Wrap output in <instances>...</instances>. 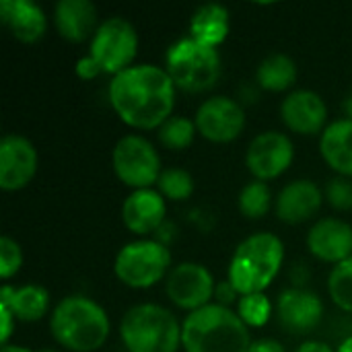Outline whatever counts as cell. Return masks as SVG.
<instances>
[{"label":"cell","mask_w":352,"mask_h":352,"mask_svg":"<svg viewBox=\"0 0 352 352\" xmlns=\"http://www.w3.org/2000/svg\"><path fill=\"white\" fill-rule=\"evenodd\" d=\"M196 128L198 134L214 144H229L237 140L245 130V111L243 107L225 95H214L202 101L196 109Z\"/></svg>","instance_id":"11"},{"label":"cell","mask_w":352,"mask_h":352,"mask_svg":"<svg viewBox=\"0 0 352 352\" xmlns=\"http://www.w3.org/2000/svg\"><path fill=\"white\" fill-rule=\"evenodd\" d=\"M165 293L177 309L192 314L210 305L217 293V283L206 266L198 262H182L167 274Z\"/></svg>","instance_id":"10"},{"label":"cell","mask_w":352,"mask_h":352,"mask_svg":"<svg viewBox=\"0 0 352 352\" xmlns=\"http://www.w3.org/2000/svg\"><path fill=\"white\" fill-rule=\"evenodd\" d=\"M324 190V200L338 212L352 210V179L334 175L332 179L326 182Z\"/></svg>","instance_id":"30"},{"label":"cell","mask_w":352,"mask_h":352,"mask_svg":"<svg viewBox=\"0 0 352 352\" xmlns=\"http://www.w3.org/2000/svg\"><path fill=\"white\" fill-rule=\"evenodd\" d=\"M111 167L116 177L132 192L157 186L163 173L155 144L140 134H128L116 142L111 151Z\"/></svg>","instance_id":"8"},{"label":"cell","mask_w":352,"mask_h":352,"mask_svg":"<svg viewBox=\"0 0 352 352\" xmlns=\"http://www.w3.org/2000/svg\"><path fill=\"white\" fill-rule=\"evenodd\" d=\"M167 200L157 192V188L134 190L126 196L122 204L124 227L138 237H146L165 225Z\"/></svg>","instance_id":"18"},{"label":"cell","mask_w":352,"mask_h":352,"mask_svg":"<svg viewBox=\"0 0 352 352\" xmlns=\"http://www.w3.org/2000/svg\"><path fill=\"white\" fill-rule=\"evenodd\" d=\"M99 25L97 8L89 0H60L54 6V27L70 43L93 39Z\"/></svg>","instance_id":"20"},{"label":"cell","mask_w":352,"mask_h":352,"mask_svg":"<svg viewBox=\"0 0 352 352\" xmlns=\"http://www.w3.org/2000/svg\"><path fill=\"white\" fill-rule=\"evenodd\" d=\"M320 155L324 163L342 177L352 179V122L336 120L320 134Z\"/></svg>","instance_id":"22"},{"label":"cell","mask_w":352,"mask_h":352,"mask_svg":"<svg viewBox=\"0 0 352 352\" xmlns=\"http://www.w3.org/2000/svg\"><path fill=\"white\" fill-rule=\"evenodd\" d=\"M229 31H231V14L223 4H204L196 8L188 23V37L214 50L227 41Z\"/></svg>","instance_id":"23"},{"label":"cell","mask_w":352,"mask_h":352,"mask_svg":"<svg viewBox=\"0 0 352 352\" xmlns=\"http://www.w3.org/2000/svg\"><path fill=\"white\" fill-rule=\"evenodd\" d=\"M177 91L206 93L221 78V54L214 47L202 45L192 37H182L167 47L165 66Z\"/></svg>","instance_id":"6"},{"label":"cell","mask_w":352,"mask_h":352,"mask_svg":"<svg viewBox=\"0 0 352 352\" xmlns=\"http://www.w3.org/2000/svg\"><path fill=\"white\" fill-rule=\"evenodd\" d=\"M214 297H217V303H219V305L229 307V305L237 303L241 295L233 289V285H231L229 280H225V283L217 285V293H214Z\"/></svg>","instance_id":"34"},{"label":"cell","mask_w":352,"mask_h":352,"mask_svg":"<svg viewBox=\"0 0 352 352\" xmlns=\"http://www.w3.org/2000/svg\"><path fill=\"white\" fill-rule=\"evenodd\" d=\"M328 293L338 309L352 314V258L332 266L328 276Z\"/></svg>","instance_id":"28"},{"label":"cell","mask_w":352,"mask_h":352,"mask_svg":"<svg viewBox=\"0 0 352 352\" xmlns=\"http://www.w3.org/2000/svg\"><path fill=\"white\" fill-rule=\"evenodd\" d=\"M295 161V146L293 140L278 132L268 130L258 134L245 153V167L258 182H272L287 173Z\"/></svg>","instance_id":"12"},{"label":"cell","mask_w":352,"mask_h":352,"mask_svg":"<svg viewBox=\"0 0 352 352\" xmlns=\"http://www.w3.org/2000/svg\"><path fill=\"white\" fill-rule=\"evenodd\" d=\"M37 352H58V351H54V349H41V351H37Z\"/></svg>","instance_id":"40"},{"label":"cell","mask_w":352,"mask_h":352,"mask_svg":"<svg viewBox=\"0 0 352 352\" xmlns=\"http://www.w3.org/2000/svg\"><path fill=\"white\" fill-rule=\"evenodd\" d=\"M285 262V243L274 233H254L233 252L227 280L239 295L264 293L280 274Z\"/></svg>","instance_id":"4"},{"label":"cell","mask_w":352,"mask_h":352,"mask_svg":"<svg viewBox=\"0 0 352 352\" xmlns=\"http://www.w3.org/2000/svg\"><path fill=\"white\" fill-rule=\"evenodd\" d=\"M248 352H287L285 346L274 340V338H260V340H254L250 351Z\"/></svg>","instance_id":"35"},{"label":"cell","mask_w":352,"mask_h":352,"mask_svg":"<svg viewBox=\"0 0 352 352\" xmlns=\"http://www.w3.org/2000/svg\"><path fill=\"white\" fill-rule=\"evenodd\" d=\"M295 352H336L332 351L326 342H320V340H307V342H303L299 349Z\"/></svg>","instance_id":"36"},{"label":"cell","mask_w":352,"mask_h":352,"mask_svg":"<svg viewBox=\"0 0 352 352\" xmlns=\"http://www.w3.org/2000/svg\"><path fill=\"white\" fill-rule=\"evenodd\" d=\"M120 340L128 352H177L182 349V324L163 305L138 303L124 314Z\"/></svg>","instance_id":"5"},{"label":"cell","mask_w":352,"mask_h":352,"mask_svg":"<svg viewBox=\"0 0 352 352\" xmlns=\"http://www.w3.org/2000/svg\"><path fill=\"white\" fill-rule=\"evenodd\" d=\"M237 316L248 328H264L274 316V305L264 293L241 295L237 301Z\"/></svg>","instance_id":"29"},{"label":"cell","mask_w":352,"mask_h":352,"mask_svg":"<svg viewBox=\"0 0 352 352\" xmlns=\"http://www.w3.org/2000/svg\"><path fill=\"white\" fill-rule=\"evenodd\" d=\"M116 278L136 291L159 285L171 272V252L163 241L136 239L126 243L113 260Z\"/></svg>","instance_id":"7"},{"label":"cell","mask_w":352,"mask_h":352,"mask_svg":"<svg viewBox=\"0 0 352 352\" xmlns=\"http://www.w3.org/2000/svg\"><path fill=\"white\" fill-rule=\"evenodd\" d=\"M74 72H76V76H78L80 80H93V78H97L99 74H103L101 68H99V64H97L91 56L78 58V60H76V66H74Z\"/></svg>","instance_id":"32"},{"label":"cell","mask_w":352,"mask_h":352,"mask_svg":"<svg viewBox=\"0 0 352 352\" xmlns=\"http://www.w3.org/2000/svg\"><path fill=\"white\" fill-rule=\"evenodd\" d=\"M324 202V190L316 182L295 179L276 194L274 214L285 225H301L316 219Z\"/></svg>","instance_id":"17"},{"label":"cell","mask_w":352,"mask_h":352,"mask_svg":"<svg viewBox=\"0 0 352 352\" xmlns=\"http://www.w3.org/2000/svg\"><path fill=\"white\" fill-rule=\"evenodd\" d=\"M274 314L289 334H309L324 318V303L311 291L287 289L278 295Z\"/></svg>","instance_id":"16"},{"label":"cell","mask_w":352,"mask_h":352,"mask_svg":"<svg viewBox=\"0 0 352 352\" xmlns=\"http://www.w3.org/2000/svg\"><path fill=\"white\" fill-rule=\"evenodd\" d=\"M138 54V33L136 27L124 16H109L97 27L89 56L99 64L103 74H120L134 66Z\"/></svg>","instance_id":"9"},{"label":"cell","mask_w":352,"mask_h":352,"mask_svg":"<svg viewBox=\"0 0 352 352\" xmlns=\"http://www.w3.org/2000/svg\"><path fill=\"white\" fill-rule=\"evenodd\" d=\"M237 208L250 221L264 219L270 212V208H274V198H272L268 184L258 182V179L245 184L237 196Z\"/></svg>","instance_id":"25"},{"label":"cell","mask_w":352,"mask_h":352,"mask_svg":"<svg viewBox=\"0 0 352 352\" xmlns=\"http://www.w3.org/2000/svg\"><path fill=\"white\" fill-rule=\"evenodd\" d=\"M0 318H2V328H0V342L2 346L10 344V336L14 332V326H16V320L12 316V311L4 305H0Z\"/></svg>","instance_id":"33"},{"label":"cell","mask_w":352,"mask_h":352,"mask_svg":"<svg viewBox=\"0 0 352 352\" xmlns=\"http://www.w3.org/2000/svg\"><path fill=\"white\" fill-rule=\"evenodd\" d=\"M0 21L21 43H37L47 31L45 10L31 0H0Z\"/></svg>","instance_id":"19"},{"label":"cell","mask_w":352,"mask_h":352,"mask_svg":"<svg viewBox=\"0 0 352 352\" xmlns=\"http://www.w3.org/2000/svg\"><path fill=\"white\" fill-rule=\"evenodd\" d=\"M21 268H23L21 245L8 235L0 237V276L4 280H10Z\"/></svg>","instance_id":"31"},{"label":"cell","mask_w":352,"mask_h":352,"mask_svg":"<svg viewBox=\"0 0 352 352\" xmlns=\"http://www.w3.org/2000/svg\"><path fill=\"white\" fill-rule=\"evenodd\" d=\"M157 192L171 202H186L194 196L196 190V182L190 175V171L179 169V167H169L163 169L159 182H157Z\"/></svg>","instance_id":"27"},{"label":"cell","mask_w":352,"mask_h":352,"mask_svg":"<svg viewBox=\"0 0 352 352\" xmlns=\"http://www.w3.org/2000/svg\"><path fill=\"white\" fill-rule=\"evenodd\" d=\"M342 111H344V120L352 122V91L342 99Z\"/></svg>","instance_id":"37"},{"label":"cell","mask_w":352,"mask_h":352,"mask_svg":"<svg viewBox=\"0 0 352 352\" xmlns=\"http://www.w3.org/2000/svg\"><path fill=\"white\" fill-rule=\"evenodd\" d=\"M252 342L237 311L219 303L192 311L182 322L184 352H248Z\"/></svg>","instance_id":"3"},{"label":"cell","mask_w":352,"mask_h":352,"mask_svg":"<svg viewBox=\"0 0 352 352\" xmlns=\"http://www.w3.org/2000/svg\"><path fill=\"white\" fill-rule=\"evenodd\" d=\"M39 167L35 144L21 134H6L0 142V188L19 192L27 188Z\"/></svg>","instance_id":"13"},{"label":"cell","mask_w":352,"mask_h":352,"mask_svg":"<svg viewBox=\"0 0 352 352\" xmlns=\"http://www.w3.org/2000/svg\"><path fill=\"white\" fill-rule=\"evenodd\" d=\"M50 291L41 285H4L0 289V305L8 307L16 322L31 324L43 320L50 311Z\"/></svg>","instance_id":"21"},{"label":"cell","mask_w":352,"mask_h":352,"mask_svg":"<svg viewBox=\"0 0 352 352\" xmlns=\"http://www.w3.org/2000/svg\"><path fill=\"white\" fill-rule=\"evenodd\" d=\"M54 340L70 352H95L109 338L111 322L107 311L91 297L70 295L56 303L50 316Z\"/></svg>","instance_id":"2"},{"label":"cell","mask_w":352,"mask_h":352,"mask_svg":"<svg viewBox=\"0 0 352 352\" xmlns=\"http://www.w3.org/2000/svg\"><path fill=\"white\" fill-rule=\"evenodd\" d=\"M297 76H299L297 64L287 54H272L264 58L256 68V82L260 89L268 93H285L293 89Z\"/></svg>","instance_id":"24"},{"label":"cell","mask_w":352,"mask_h":352,"mask_svg":"<svg viewBox=\"0 0 352 352\" xmlns=\"http://www.w3.org/2000/svg\"><path fill=\"white\" fill-rule=\"evenodd\" d=\"M175 93L171 76L157 64H134L107 87L111 109L134 130H159L173 116Z\"/></svg>","instance_id":"1"},{"label":"cell","mask_w":352,"mask_h":352,"mask_svg":"<svg viewBox=\"0 0 352 352\" xmlns=\"http://www.w3.org/2000/svg\"><path fill=\"white\" fill-rule=\"evenodd\" d=\"M198 128L196 122L184 116H171L159 130H157V138L159 142L173 153H182L188 151L194 140H196Z\"/></svg>","instance_id":"26"},{"label":"cell","mask_w":352,"mask_h":352,"mask_svg":"<svg viewBox=\"0 0 352 352\" xmlns=\"http://www.w3.org/2000/svg\"><path fill=\"white\" fill-rule=\"evenodd\" d=\"M283 124L299 136L322 134L328 126V105L324 97L309 89L291 91L280 103Z\"/></svg>","instance_id":"14"},{"label":"cell","mask_w":352,"mask_h":352,"mask_svg":"<svg viewBox=\"0 0 352 352\" xmlns=\"http://www.w3.org/2000/svg\"><path fill=\"white\" fill-rule=\"evenodd\" d=\"M305 245L314 258L336 266L352 258V225L336 217L320 219L309 227Z\"/></svg>","instance_id":"15"},{"label":"cell","mask_w":352,"mask_h":352,"mask_svg":"<svg viewBox=\"0 0 352 352\" xmlns=\"http://www.w3.org/2000/svg\"><path fill=\"white\" fill-rule=\"evenodd\" d=\"M336 352H352V334L346 340H342V344L338 346V351Z\"/></svg>","instance_id":"39"},{"label":"cell","mask_w":352,"mask_h":352,"mask_svg":"<svg viewBox=\"0 0 352 352\" xmlns=\"http://www.w3.org/2000/svg\"><path fill=\"white\" fill-rule=\"evenodd\" d=\"M0 352H33L31 349H27V346H21V344H6V346H2Z\"/></svg>","instance_id":"38"}]
</instances>
